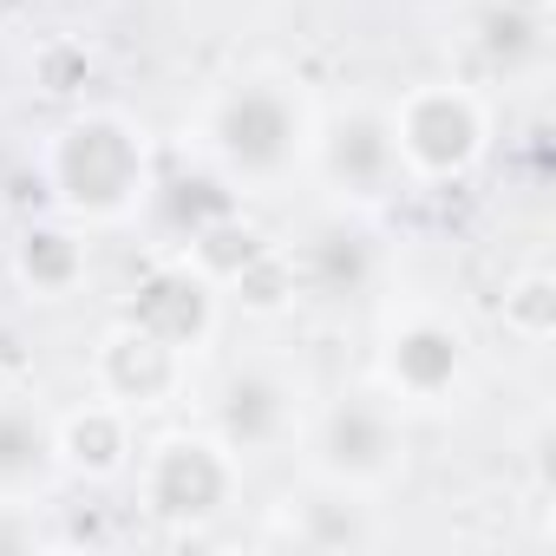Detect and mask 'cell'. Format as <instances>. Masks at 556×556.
Wrapping results in <instances>:
<instances>
[{
    "mask_svg": "<svg viewBox=\"0 0 556 556\" xmlns=\"http://www.w3.org/2000/svg\"><path fill=\"white\" fill-rule=\"evenodd\" d=\"M308 406H315V400H308V380H302L289 361L255 354V361H229V367L216 374V387L203 393V426H210L242 465H255V458L295 452Z\"/></svg>",
    "mask_w": 556,
    "mask_h": 556,
    "instance_id": "cell-7",
    "label": "cell"
},
{
    "mask_svg": "<svg viewBox=\"0 0 556 556\" xmlns=\"http://www.w3.org/2000/svg\"><path fill=\"white\" fill-rule=\"evenodd\" d=\"M92 275V229H79L73 216L47 210V216H27L8 242V282L34 302V308H60L86 289Z\"/></svg>",
    "mask_w": 556,
    "mask_h": 556,
    "instance_id": "cell-14",
    "label": "cell"
},
{
    "mask_svg": "<svg viewBox=\"0 0 556 556\" xmlns=\"http://www.w3.org/2000/svg\"><path fill=\"white\" fill-rule=\"evenodd\" d=\"M289 262H295V289L302 302H321V308H361V302H380L387 295V236L374 229L367 210H341L328 203L295 242H282Z\"/></svg>",
    "mask_w": 556,
    "mask_h": 556,
    "instance_id": "cell-9",
    "label": "cell"
},
{
    "mask_svg": "<svg viewBox=\"0 0 556 556\" xmlns=\"http://www.w3.org/2000/svg\"><path fill=\"white\" fill-rule=\"evenodd\" d=\"M66 484L60 465V406H47L40 387L0 380V504H53Z\"/></svg>",
    "mask_w": 556,
    "mask_h": 556,
    "instance_id": "cell-13",
    "label": "cell"
},
{
    "mask_svg": "<svg viewBox=\"0 0 556 556\" xmlns=\"http://www.w3.org/2000/svg\"><path fill=\"white\" fill-rule=\"evenodd\" d=\"M549 53L543 0H471L465 8V79H536Z\"/></svg>",
    "mask_w": 556,
    "mask_h": 556,
    "instance_id": "cell-15",
    "label": "cell"
},
{
    "mask_svg": "<svg viewBox=\"0 0 556 556\" xmlns=\"http://www.w3.org/2000/svg\"><path fill=\"white\" fill-rule=\"evenodd\" d=\"M315 118H321V99L308 92L302 73L255 60V66L216 79L197 99V112L184 125V144L236 197H275V190L308 177Z\"/></svg>",
    "mask_w": 556,
    "mask_h": 556,
    "instance_id": "cell-1",
    "label": "cell"
},
{
    "mask_svg": "<svg viewBox=\"0 0 556 556\" xmlns=\"http://www.w3.org/2000/svg\"><path fill=\"white\" fill-rule=\"evenodd\" d=\"M387 125H393V151H400L413 190H445V184L478 177L491 157V138H497L491 92L465 73L400 86L387 99Z\"/></svg>",
    "mask_w": 556,
    "mask_h": 556,
    "instance_id": "cell-4",
    "label": "cell"
},
{
    "mask_svg": "<svg viewBox=\"0 0 556 556\" xmlns=\"http://www.w3.org/2000/svg\"><path fill=\"white\" fill-rule=\"evenodd\" d=\"M242 484H249V465L203 419L157 432L151 445H138V465H131L138 510L177 536H203L210 523H223L242 504Z\"/></svg>",
    "mask_w": 556,
    "mask_h": 556,
    "instance_id": "cell-6",
    "label": "cell"
},
{
    "mask_svg": "<svg viewBox=\"0 0 556 556\" xmlns=\"http://www.w3.org/2000/svg\"><path fill=\"white\" fill-rule=\"evenodd\" d=\"M295 458H302V478L341 484L354 497H393L413 471V413H400L374 380L341 387L308 406Z\"/></svg>",
    "mask_w": 556,
    "mask_h": 556,
    "instance_id": "cell-3",
    "label": "cell"
},
{
    "mask_svg": "<svg viewBox=\"0 0 556 556\" xmlns=\"http://www.w3.org/2000/svg\"><path fill=\"white\" fill-rule=\"evenodd\" d=\"M118 315H131L138 328L164 334V341L184 348V354H203V348L223 334V289L210 282L203 268H190L184 255L157 249V255L144 262V275L131 282V295H125Z\"/></svg>",
    "mask_w": 556,
    "mask_h": 556,
    "instance_id": "cell-12",
    "label": "cell"
},
{
    "mask_svg": "<svg viewBox=\"0 0 556 556\" xmlns=\"http://www.w3.org/2000/svg\"><path fill=\"white\" fill-rule=\"evenodd\" d=\"M242 308V315H255V321H275V315H295L302 308V289H295V262H289V249L282 242H268L236 282L223 289V308Z\"/></svg>",
    "mask_w": 556,
    "mask_h": 556,
    "instance_id": "cell-19",
    "label": "cell"
},
{
    "mask_svg": "<svg viewBox=\"0 0 556 556\" xmlns=\"http://www.w3.org/2000/svg\"><path fill=\"white\" fill-rule=\"evenodd\" d=\"M497 321L517 348H549L556 341V275L543 262H523L497 289Z\"/></svg>",
    "mask_w": 556,
    "mask_h": 556,
    "instance_id": "cell-18",
    "label": "cell"
},
{
    "mask_svg": "<svg viewBox=\"0 0 556 556\" xmlns=\"http://www.w3.org/2000/svg\"><path fill=\"white\" fill-rule=\"evenodd\" d=\"M268 549H302V556H348V549H374L380 543V497H354L341 484L302 478L295 491H282L262 510L255 530Z\"/></svg>",
    "mask_w": 556,
    "mask_h": 556,
    "instance_id": "cell-11",
    "label": "cell"
},
{
    "mask_svg": "<svg viewBox=\"0 0 556 556\" xmlns=\"http://www.w3.org/2000/svg\"><path fill=\"white\" fill-rule=\"evenodd\" d=\"M268 242H275V236H268V229H262V223H255L242 203H229L223 216H210V223H203V229H197L184 249H170V255H184L190 268H203V275H210L216 289H229L236 275H242V268H249V262L268 249Z\"/></svg>",
    "mask_w": 556,
    "mask_h": 556,
    "instance_id": "cell-17",
    "label": "cell"
},
{
    "mask_svg": "<svg viewBox=\"0 0 556 556\" xmlns=\"http://www.w3.org/2000/svg\"><path fill=\"white\" fill-rule=\"evenodd\" d=\"M478 380V348L471 328L426 295H393L380 308V334H374V387L400 406V413H452Z\"/></svg>",
    "mask_w": 556,
    "mask_h": 556,
    "instance_id": "cell-5",
    "label": "cell"
},
{
    "mask_svg": "<svg viewBox=\"0 0 556 556\" xmlns=\"http://www.w3.org/2000/svg\"><path fill=\"white\" fill-rule=\"evenodd\" d=\"M86 374H92V393H105V400H118L125 413L151 419V413H170L177 400H190L197 354H184V348H170L164 334H151V328H138L131 315H118V321L99 328Z\"/></svg>",
    "mask_w": 556,
    "mask_h": 556,
    "instance_id": "cell-10",
    "label": "cell"
},
{
    "mask_svg": "<svg viewBox=\"0 0 556 556\" xmlns=\"http://www.w3.org/2000/svg\"><path fill=\"white\" fill-rule=\"evenodd\" d=\"M328 203L341 210H387L406 184V164L393 151V125H387V105L374 99H348V105H321L315 118V144H308V177Z\"/></svg>",
    "mask_w": 556,
    "mask_h": 556,
    "instance_id": "cell-8",
    "label": "cell"
},
{
    "mask_svg": "<svg viewBox=\"0 0 556 556\" xmlns=\"http://www.w3.org/2000/svg\"><path fill=\"white\" fill-rule=\"evenodd\" d=\"M138 413H125L105 393H86L60 413V465L66 484H125L138 465Z\"/></svg>",
    "mask_w": 556,
    "mask_h": 556,
    "instance_id": "cell-16",
    "label": "cell"
},
{
    "mask_svg": "<svg viewBox=\"0 0 556 556\" xmlns=\"http://www.w3.org/2000/svg\"><path fill=\"white\" fill-rule=\"evenodd\" d=\"M40 190L47 210L73 216L79 229H125L144 216L157 184V144L151 131L118 105H79L40 138Z\"/></svg>",
    "mask_w": 556,
    "mask_h": 556,
    "instance_id": "cell-2",
    "label": "cell"
}]
</instances>
